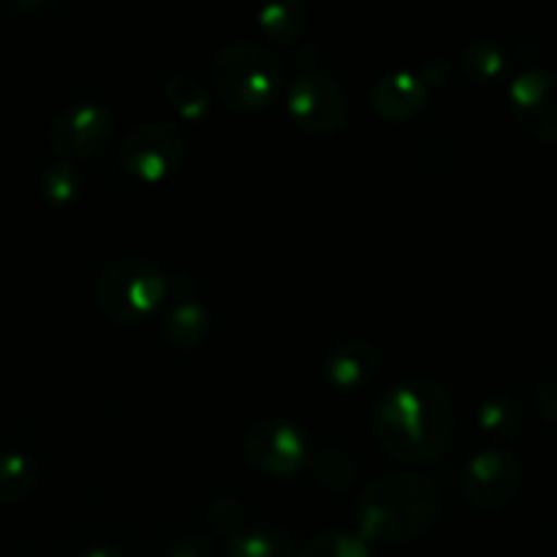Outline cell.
Returning <instances> with one entry per match:
<instances>
[{
	"mask_svg": "<svg viewBox=\"0 0 557 557\" xmlns=\"http://www.w3.org/2000/svg\"><path fill=\"white\" fill-rule=\"evenodd\" d=\"M555 547H557V531H555Z\"/></svg>",
	"mask_w": 557,
	"mask_h": 557,
	"instance_id": "f546056e",
	"label": "cell"
},
{
	"mask_svg": "<svg viewBox=\"0 0 557 557\" xmlns=\"http://www.w3.org/2000/svg\"><path fill=\"white\" fill-rule=\"evenodd\" d=\"M188 156V136L169 123L136 125L120 147V161L134 177L161 183L183 166Z\"/></svg>",
	"mask_w": 557,
	"mask_h": 557,
	"instance_id": "8992f818",
	"label": "cell"
},
{
	"mask_svg": "<svg viewBox=\"0 0 557 557\" xmlns=\"http://www.w3.org/2000/svg\"><path fill=\"white\" fill-rule=\"evenodd\" d=\"M299 557H370V549L357 533L324 531L305 544Z\"/></svg>",
	"mask_w": 557,
	"mask_h": 557,
	"instance_id": "7402d4cb",
	"label": "cell"
},
{
	"mask_svg": "<svg viewBox=\"0 0 557 557\" xmlns=\"http://www.w3.org/2000/svg\"><path fill=\"white\" fill-rule=\"evenodd\" d=\"M533 397H536V406L542 411V417L547 422L557 424V381H539L536 389H533Z\"/></svg>",
	"mask_w": 557,
	"mask_h": 557,
	"instance_id": "d4e9b609",
	"label": "cell"
},
{
	"mask_svg": "<svg viewBox=\"0 0 557 557\" xmlns=\"http://www.w3.org/2000/svg\"><path fill=\"white\" fill-rule=\"evenodd\" d=\"M286 109L310 136H332L343 128L348 98L341 82L324 69H302L286 90Z\"/></svg>",
	"mask_w": 557,
	"mask_h": 557,
	"instance_id": "5b68a950",
	"label": "cell"
},
{
	"mask_svg": "<svg viewBox=\"0 0 557 557\" xmlns=\"http://www.w3.org/2000/svg\"><path fill=\"white\" fill-rule=\"evenodd\" d=\"M9 9L11 14L25 16V20H47V16L58 14L63 3H54V0H20V3H11Z\"/></svg>",
	"mask_w": 557,
	"mask_h": 557,
	"instance_id": "cb8c5ba5",
	"label": "cell"
},
{
	"mask_svg": "<svg viewBox=\"0 0 557 557\" xmlns=\"http://www.w3.org/2000/svg\"><path fill=\"white\" fill-rule=\"evenodd\" d=\"M114 117L96 101H76L60 109L47 131V141L54 152L69 158H90L109 145Z\"/></svg>",
	"mask_w": 557,
	"mask_h": 557,
	"instance_id": "30bf717a",
	"label": "cell"
},
{
	"mask_svg": "<svg viewBox=\"0 0 557 557\" xmlns=\"http://www.w3.org/2000/svg\"><path fill=\"white\" fill-rule=\"evenodd\" d=\"M462 74L479 87H493L509 76L511 52L495 38H479L471 41L460 54Z\"/></svg>",
	"mask_w": 557,
	"mask_h": 557,
	"instance_id": "5bb4252c",
	"label": "cell"
},
{
	"mask_svg": "<svg viewBox=\"0 0 557 557\" xmlns=\"http://www.w3.org/2000/svg\"><path fill=\"white\" fill-rule=\"evenodd\" d=\"M555 373H557V351H555Z\"/></svg>",
	"mask_w": 557,
	"mask_h": 557,
	"instance_id": "f1b7e54d",
	"label": "cell"
},
{
	"mask_svg": "<svg viewBox=\"0 0 557 557\" xmlns=\"http://www.w3.org/2000/svg\"><path fill=\"white\" fill-rule=\"evenodd\" d=\"M381 368V354L368 337H346L324 359V375L335 389L354 392L368 386Z\"/></svg>",
	"mask_w": 557,
	"mask_h": 557,
	"instance_id": "8fae6325",
	"label": "cell"
},
{
	"mask_svg": "<svg viewBox=\"0 0 557 557\" xmlns=\"http://www.w3.org/2000/svg\"><path fill=\"white\" fill-rule=\"evenodd\" d=\"M207 522L215 533L234 539L248 528V509L239 498H215L207 506Z\"/></svg>",
	"mask_w": 557,
	"mask_h": 557,
	"instance_id": "603a6c76",
	"label": "cell"
},
{
	"mask_svg": "<svg viewBox=\"0 0 557 557\" xmlns=\"http://www.w3.org/2000/svg\"><path fill=\"white\" fill-rule=\"evenodd\" d=\"M373 435L400 462H433L446 451L455 430V400L441 381L408 375L375 400Z\"/></svg>",
	"mask_w": 557,
	"mask_h": 557,
	"instance_id": "6da1fadb",
	"label": "cell"
},
{
	"mask_svg": "<svg viewBox=\"0 0 557 557\" xmlns=\"http://www.w3.org/2000/svg\"><path fill=\"white\" fill-rule=\"evenodd\" d=\"M310 471L313 479L330 493H343L351 487L359 476V466L348 451L337 449V446H326V449L310 455Z\"/></svg>",
	"mask_w": 557,
	"mask_h": 557,
	"instance_id": "d6986e66",
	"label": "cell"
},
{
	"mask_svg": "<svg viewBox=\"0 0 557 557\" xmlns=\"http://www.w3.org/2000/svg\"><path fill=\"white\" fill-rule=\"evenodd\" d=\"M228 557H294V542L283 528L264 522L228 539Z\"/></svg>",
	"mask_w": 557,
	"mask_h": 557,
	"instance_id": "e0dca14e",
	"label": "cell"
},
{
	"mask_svg": "<svg viewBox=\"0 0 557 557\" xmlns=\"http://www.w3.org/2000/svg\"><path fill=\"white\" fill-rule=\"evenodd\" d=\"M38 479H41V471L30 455L25 451L0 455V500L16 504V500L30 498L38 490Z\"/></svg>",
	"mask_w": 557,
	"mask_h": 557,
	"instance_id": "ac0fdd59",
	"label": "cell"
},
{
	"mask_svg": "<svg viewBox=\"0 0 557 557\" xmlns=\"http://www.w3.org/2000/svg\"><path fill=\"white\" fill-rule=\"evenodd\" d=\"M428 98V82L422 79L419 71L408 69H397L384 74L375 82L373 92H370V103H373L375 114L384 120H392V123H403V120L422 112Z\"/></svg>",
	"mask_w": 557,
	"mask_h": 557,
	"instance_id": "7c38bea8",
	"label": "cell"
},
{
	"mask_svg": "<svg viewBox=\"0 0 557 557\" xmlns=\"http://www.w3.org/2000/svg\"><path fill=\"white\" fill-rule=\"evenodd\" d=\"M509 109L517 123L539 141H557V69L528 65L509 82Z\"/></svg>",
	"mask_w": 557,
	"mask_h": 557,
	"instance_id": "ba28073f",
	"label": "cell"
},
{
	"mask_svg": "<svg viewBox=\"0 0 557 557\" xmlns=\"http://www.w3.org/2000/svg\"><path fill=\"white\" fill-rule=\"evenodd\" d=\"M82 188H85V180H82L79 169L71 161H63V158H60V161L49 163V166L44 169L41 190L49 201H54V205H69V201H74L76 196L82 194Z\"/></svg>",
	"mask_w": 557,
	"mask_h": 557,
	"instance_id": "44dd1931",
	"label": "cell"
},
{
	"mask_svg": "<svg viewBox=\"0 0 557 557\" xmlns=\"http://www.w3.org/2000/svg\"><path fill=\"white\" fill-rule=\"evenodd\" d=\"M522 484V462L500 446L479 449L462 471V493L476 509L498 511L515 500Z\"/></svg>",
	"mask_w": 557,
	"mask_h": 557,
	"instance_id": "9c48e42d",
	"label": "cell"
},
{
	"mask_svg": "<svg viewBox=\"0 0 557 557\" xmlns=\"http://www.w3.org/2000/svg\"><path fill=\"white\" fill-rule=\"evenodd\" d=\"M166 101L185 120H201L210 112V90L194 74H172L166 79Z\"/></svg>",
	"mask_w": 557,
	"mask_h": 557,
	"instance_id": "ffe728a7",
	"label": "cell"
},
{
	"mask_svg": "<svg viewBox=\"0 0 557 557\" xmlns=\"http://www.w3.org/2000/svg\"><path fill=\"white\" fill-rule=\"evenodd\" d=\"M259 25L272 41L294 47L310 27V11L302 0H272L259 9Z\"/></svg>",
	"mask_w": 557,
	"mask_h": 557,
	"instance_id": "9a60e30c",
	"label": "cell"
},
{
	"mask_svg": "<svg viewBox=\"0 0 557 557\" xmlns=\"http://www.w3.org/2000/svg\"><path fill=\"white\" fill-rule=\"evenodd\" d=\"M419 74H422V79L428 82V87L433 90L435 85H441V82L446 79V74H449V65H446L444 58H433L424 63V69L419 71Z\"/></svg>",
	"mask_w": 557,
	"mask_h": 557,
	"instance_id": "4316f807",
	"label": "cell"
},
{
	"mask_svg": "<svg viewBox=\"0 0 557 557\" xmlns=\"http://www.w3.org/2000/svg\"><path fill=\"white\" fill-rule=\"evenodd\" d=\"M476 424L493 441H517L525 428V417H522V408L515 397L506 395V392H490L479 403Z\"/></svg>",
	"mask_w": 557,
	"mask_h": 557,
	"instance_id": "2e32d148",
	"label": "cell"
},
{
	"mask_svg": "<svg viewBox=\"0 0 557 557\" xmlns=\"http://www.w3.org/2000/svg\"><path fill=\"white\" fill-rule=\"evenodd\" d=\"M444 500L430 479L413 473H386L370 479L354 504L357 536L364 542L397 547L438 522Z\"/></svg>",
	"mask_w": 557,
	"mask_h": 557,
	"instance_id": "7a4b0ae2",
	"label": "cell"
},
{
	"mask_svg": "<svg viewBox=\"0 0 557 557\" xmlns=\"http://www.w3.org/2000/svg\"><path fill=\"white\" fill-rule=\"evenodd\" d=\"M166 272L147 256H123L101 272L96 286V305L112 324L131 326L145 321L166 299Z\"/></svg>",
	"mask_w": 557,
	"mask_h": 557,
	"instance_id": "277c9868",
	"label": "cell"
},
{
	"mask_svg": "<svg viewBox=\"0 0 557 557\" xmlns=\"http://www.w3.org/2000/svg\"><path fill=\"white\" fill-rule=\"evenodd\" d=\"M283 60L264 44L234 38L212 54V87L228 109L261 112L283 87Z\"/></svg>",
	"mask_w": 557,
	"mask_h": 557,
	"instance_id": "3957f363",
	"label": "cell"
},
{
	"mask_svg": "<svg viewBox=\"0 0 557 557\" xmlns=\"http://www.w3.org/2000/svg\"><path fill=\"white\" fill-rule=\"evenodd\" d=\"M79 557H123L117 553V549H112V547H103V544H98V547H90V549H85V553H82Z\"/></svg>",
	"mask_w": 557,
	"mask_h": 557,
	"instance_id": "83f0119b",
	"label": "cell"
},
{
	"mask_svg": "<svg viewBox=\"0 0 557 557\" xmlns=\"http://www.w3.org/2000/svg\"><path fill=\"white\" fill-rule=\"evenodd\" d=\"M169 557H210V539L188 536L172 547Z\"/></svg>",
	"mask_w": 557,
	"mask_h": 557,
	"instance_id": "484cf974",
	"label": "cell"
},
{
	"mask_svg": "<svg viewBox=\"0 0 557 557\" xmlns=\"http://www.w3.org/2000/svg\"><path fill=\"white\" fill-rule=\"evenodd\" d=\"M210 326L212 315L199 299H180L163 315V337L183 351L199 348L205 337L210 335Z\"/></svg>",
	"mask_w": 557,
	"mask_h": 557,
	"instance_id": "4fadbf2b",
	"label": "cell"
},
{
	"mask_svg": "<svg viewBox=\"0 0 557 557\" xmlns=\"http://www.w3.org/2000/svg\"><path fill=\"white\" fill-rule=\"evenodd\" d=\"M243 449L250 466L270 476H294L310 460L308 435L286 419H259L250 424Z\"/></svg>",
	"mask_w": 557,
	"mask_h": 557,
	"instance_id": "52a82bcc",
	"label": "cell"
}]
</instances>
